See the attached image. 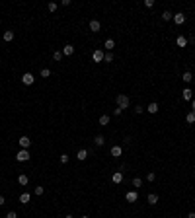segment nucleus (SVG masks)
<instances>
[{
    "mask_svg": "<svg viewBox=\"0 0 195 218\" xmlns=\"http://www.w3.org/2000/svg\"><path fill=\"white\" fill-rule=\"evenodd\" d=\"M115 101H117V107L119 109H127L129 107V96H125V94H119V96L115 97Z\"/></svg>",
    "mask_w": 195,
    "mask_h": 218,
    "instance_id": "1",
    "label": "nucleus"
},
{
    "mask_svg": "<svg viewBox=\"0 0 195 218\" xmlns=\"http://www.w3.org/2000/svg\"><path fill=\"white\" fill-rule=\"evenodd\" d=\"M29 158H31V156H29V152H27L26 148H22L18 154H16V160H18V162H27Z\"/></svg>",
    "mask_w": 195,
    "mask_h": 218,
    "instance_id": "2",
    "label": "nucleus"
},
{
    "mask_svg": "<svg viewBox=\"0 0 195 218\" xmlns=\"http://www.w3.org/2000/svg\"><path fill=\"white\" fill-rule=\"evenodd\" d=\"M22 82L26 84V86H31V84L35 82V76H33L31 72H26V74H24V76H22Z\"/></svg>",
    "mask_w": 195,
    "mask_h": 218,
    "instance_id": "3",
    "label": "nucleus"
},
{
    "mask_svg": "<svg viewBox=\"0 0 195 218\" xmlns=\"http://www.w3.org/2000/svg\"><path fill=\"white\" fill-rule=\"evenodd\" d=\"M104 57H105V53L100 51V49L92 53V58H94V62H102V60H104Z\"/></svg>",
    "mask_w": 195,
    "mask_h": 218,
    "instance_id": "4",
    "label": "nucleus"
},
{
    "mask_svg": "<svg viewBox=\"0 0 195 218\" xmlns=\"http://www.w3.org/2000/svg\"><path fill=\"white\" fill-rule=\"evenodd\" d=\"M20 146L26 148V150L31 146V140H29V136H20Z\"/></svg>",
    "mask_w": 195,
    "mask_h": 218,
    "instance_id": "5",
    "label": "nucleus"
},
{
    "mask_svg": "<svg viewBox=\"0 0 195 218\" xmlns=\"http://www.w3.org/2000/svg\"><path fill=\"white\" fill-rule=\"evenodd\" d=\"M100 29H102V24H100L98 19H92V22H90V31L98 33V31H100Z\"/></svg>",
    "mask_w": 195,
    "mask_h": 218,
    "instance_id": "6",
    "label": "nucleus"
},
{
    "mask_svg": "<svg viewBox=\"0 0 195 218\" xmlns=\"http://www.w3.org/2000/svg\"><path fill=\"white\" fill-rule=\"evenodd\" d=\"M125 199L129 201V203H135V201L139 199V193H136V191H127V195H125Z\"/></svg>",
    "mask_w": 195,
    "mask_h": 218,
    "instance_id": "7",
    "label": "nucleus"
},
{
    "mask_svg": "<svg viewBox=\"0 0 195 218\" xmlns=\"http://www.w3.org/2000/svg\"><path fill=\"white\" fill-rule=\"evenodd\" d=\"M61 53H63V57H70V55H74V47L72 45H65Z\"/></svg>",
    "mask_w": 195,
    "mask_h": 218,
    "instance_id": "8",
    "label": "nucleus"
},
{
    "mask_svg": "<svg viewBox=\"0 0 195 218\" xmlns=\"http://www.w3.org/2000/svg\"><path fill=\"white\" fill-rule=\"evenodd\" d=\"M172 19H174V22H176V26H182L183 22H185V16H183V14L180 12V14H176V16H174V18H172Z\"/></svg>",
    "mask_w": 195,
    "mask_h": 218,
    "instance_id": "9",
    "label": "nucleus"
},
{
    "mask_svg": "<svg viewBox=\"0 0 195 218\" xmlns=\"http://www.w3.org/2000/svg\"><path fill=\"white\" fill-rule=\"evenodd\" d=\"M158 109H160V107H158V103H156V101H152V103L148 105V107H146V111H148L150 115H154V113H158Z\"/></svg>",
    "mask_w": 195,
    "mask_h": 218,
    "instance_id": "10",
    "label": "nucleus"
},
{
    "mask_svg": "<svg viewBox=\"0 0 195 218\" xmlns=\"http://www.w3.org/2000/svg\"><path fill=\"white\" fill-rule=\"evenodd\" d=\"M121 154H123L121 146H111V156H113V158H119Z\"/></svg>",
    "mask_w": 195,
    "mask_h": 218,
    "instance_id": "11",
    "label": "nucleus"
},
{
    "mask_svg": "<svg viewBox=\"0 0 195 218\" xmlns=\"http://www.w3.org/2000/svg\"><path fill=\"white\" fill-rule=\"evenodd\" d=\"M76 158H78L80 162H84L86 158H88V150H84V148H82V150H78V152H76Z\"/></svg>",
    "mask_w": 195,
    "mask_h": 218,
    "instance_id": "12",
    "label": "nucleus"
},
{
    "mask_svg": "<svg viewBox=\"0 0 195 218\" xmlns=\"http://www.w3.org/2000/svg\"><path fill=\"white\" fill-rule=\"evenodd\" d=\"M146 203H148V205H156V203H158V195H156V193H150L148 197H146Z\"/></svg>",
    "mask_w": 195,
    "mask_h": 218,
    "instance_id": "13",
    "label": "nucleus"
},
{
    "mask_svg": "<svg viewBox=\"0 0 195 218\" xmlns=\"http://www.w3.org/2000/svg\"><path fill=\"white\" fill-rule=\"evenodd\" d=\"M111 179H113V183H121V181H123V173H121V171H115L113 175H111Z\"/></svg>",
    "mask_w": 195,
    "mask_h": 218,
    "instance_id": "14",
    "label": "nucleus"
},
{
    "mask_svg": "<svg viewBox=\"0 0 195 218\" xmlns=\"http://www.w3.org/2000/svg\"><path fill=\"white\" fill-rule=\"evenodd\" d=\"M27 181H29V177H27L26 173H20L18 175V183L20 185H27Z\"/></svg>",
    "mask_w": 195,
    "mask_h": 218,
    "instance_id": "15",
    "label": "nucleus"
},
{
    "mask_svg": "<svg viewBox=\"0 0 195 218\" xmlns=\"http://www.w3.org/2000/svg\"><path fill=\"white\" fill-rule=\"evenodd\" d=\"M29 199H31V195H29V193H22V195H20V203H24V205H27Z\"/></svg>",
    "mask_w": 195,
    "mask_h": 218,
    "instance_id": "16",
    "label": "nucleus"
},
{
    "mask_svg": "<svg viewBox=\"0 0 195 218\" xmlns=\"http://www.w3.org/2000/svg\"><path fill=\"white\" fill-rule=\"evenodd\" d=\"M104 47H105V49H107V51H113V47H115V41H113V39H107V41H105V43H104Z\"/></svg>",
    "mask_w": 195,
    "mask_h": 218,
    "instance_id": "17",
    "label": "nucleus"
},
{
    "mask_svg": "<svg viewBox=\"0 0 195 218\" xmlns=\"http://www.w3.org/2000/svg\"><path fill=\"white\" fill-rule=\"evenodd\" d=\"M182 97L185 99V101H191V90H189V88H185V90L182 92Z\"/></svg>",
    "mask_w": 195,
    "mask_h": 218,
    "instance_id": "18",
    "label": "nucleus"
},
{
    "mask_svg": "<svg viewBox=\"0 0 195 218\" xmlns=\"http://www.w3.org/2000/svg\"><path fill=\"white\" fill-rule=\"evenodd\" d=\"M176 43H178V47H185L187 45V39L183 37V35H180V37L176 39Z\"/></svg>",
    "mask_w": 195,
    "mask_h": 218,
    "instance_id": "19",
    "label": "nucleus"
},
{
    "mask_svg": "<svg viewBox=\"0 0 195 218\" xmlns=\"http://www.w3.org/2000/svg\"><path fill=\"white\" fill-rule=\"evenodd\" d=\"M4 41H6V43L14 41V31H4Z\"/></svg>",
    "mask_w": 195,
    "mask_h": 218,
    "instance_id": "20",
    "label": "nucleus"
},
{
    "mask_svg": "<svg viewBox=\"0 0 195 218\" xmlns=\"http://www.w3.org/2000/svg\"><path fill=\"white\" fill-rule=\"evenodd\" d=\"M94 142H96V146H104V142H105V138L102 135H98L96 138H94Z\"/></svg>",
    "mask_w": 195,
    "mask_h": 218,
    "instance_id": "21",
    "label": "nucleus"
},
{
    "mask_svg": "<svg viewBox=\"0 0 195 218\" xmlns=\"http://www.w3.org/2000/svg\"><path fill=\"white\" fill-rule=\"evenodd\" d=\"M182 80H183V82H185V84H189V82H191V80H193V76H191V72H183Z\"/></svg>",
    "mask_w": 195,
    "mask_h": 218,
    "instance_id": "22",
    "label": "nucleus"
},
{
    "mask_svg": "<svg viewBox=\"0 0 195 218\" xmlns=\"http://www.w3.org/2000/svg\"><path fill=\"white\" fill-rule=\"evenodd\" d=\"M172 18H174V14H172V12H168V10H166V12H162V19H164V22H170Z\"/></svg>",
    "mask_w": 195,
    "mask_h": 218,
    "instance_id": "23",
    "label": "nucleus"
},
{
    "mask_svg": "<svg viewBox=\"0 0 195 218\" xmlns=\"http://www.w3.org/2000/svg\"><path fill=\"white\" fill-rule=\"evenodd\" d=\"M107 123H109V115H102L100 117V125H102V127H105Z\"/></svg>",
    "mask_w": 195,
    "mask_h": 218,
    "instance_id": "24",
    "label": "nucleus"
},
{
    "mask_svg": "<svg viewBox=\"0 0 195 218\" xmlns=\"http://www.w3.org/2000/svg\"><path fill=\"white\" fill-rule=\"evenodd\" d=\"M185 121H187L189 125H193V123H195V113H193V111H191V113H187V117H185Z\"/></svg>",
    "mask_w": 195,
    "mask_h": 218,
    "instance_id": "25",
    "label": "nucleus"
},
{
    "mask_svg": "<svg viewBox=\"0 0 195 218\" xmlns=\"http://www.w3.org/2000/svg\"><path fill=\"white\" fill-rule=\"evenodd\" d=\"M61 58H63V53H61V51H55V53H53V60H57V62H58Z\"/></svg>",
    "mask_w": 195,
    "mask_h": 218,
    "instance_id": "26",
    "label": "nucleus"
},
{
    "mask_svg": "<svg viewBox=\"0 0 195 218\" xmlns=\"http://www.w3.org/2000/svg\"><path fill=\"white\" fill-rule=\"evenodd\" d=\"M133 187H143V179H141V177H135V179H133Z\"/></svg>",
    "mask_w": 195,
    "mask_h": 218,
    "instance_id": "27",
    "label": "nucleus"
},
{
    "mask_svg": "<svg viewBox=\"0 0 195 218\" xmlns=\"http://www.w3.org/2000/svg\"><path fill=\"white\" fill-rule=\"evenodd\" d=\"M104 60H105V62H111V60H113V55L107 51V53H105V57H104Z\"/></svg>",
    "mask_w": 195,
    "mask_h": 218,
    "instance_id": "28",
    "label": "nucleus"
},
{
    "mask_svg": "<svg viewBox=\"0 0 195 218\" xmlns=\"http://www.w3.org/2000/svg\"><path fill=\"white\" fill-rule=\"evenodd\" d=\"M41 76H43V78H49V76H51V70H49V68H43V70H41Z\"/></svg>",
    "mask_w": 195,
    "mask_h": 218,
    "instance_id": "29",
    "label": "nucleus"
},
{
    "mask_svg": "<svg viewBox=\"0 0 195 218\" xmlns=\"http://www.w3.org/2000/svg\"><path fill=\"white\" fill-rule=\"evenodd\" d=\"M144 6H146V8H152V6H154V0H144Z\"/></svg>",
    "mask_w": 195,
    "mask_h": 218,
    "instance_id": "30",
    "label": "nucleus"
},
{
    "mask_svg": "<svg viewBox=\"0 0 195 218\" xmlns=\"http://www.w3.org/2000/svg\"><path fill=\"white\" fill-rule=\"evenodd\" d=\"M43 191H45L43 187H35V195H37V197H39V195H43Z\"/></svg>",
    "mask_w": 195,
    "mask_h": 218,
    "instance_id": "31",
    "label": "nucleus"
},
{
    "mask_svg": "<svg viewBox=\"0 0 195 218\" xmlns=\"http://www.w3.org/2000/svg\"><path fill=\"white\" fill-rule=\"evenodd\" d=\"M47 8H49V12H55V10H57V4H55V2H51Z\"/></svg>",
    "mask_w": 195,
    "mask_h": 218,
    "instance_id": "32",
    "label": "nucleus"
},
{
    "mask_svg": "<svg viewBox=\"0 0 195 218\" xmlns=\"http://www.w3.org/2000/svg\"><path fill=\"white\" fill-rule=\"evenodd\" d=\"M61 164H68V156H66V154L61 156Z\"/></svg>",
    "mask_w": 195,
    "mask_h": 218,
    "instance_id": "33",
    "label": "nucleus"
},
{
    "mask_svg": "<svg viewBox=\"0 0 195 218\" xmlns=\"http://www.w3.org/2000/svg\"><path fill=\"white\" fill-rule=\"evenodd\" d=\"M146 179H148V181H154V179H156V173H152V171H150L148 175H146Z\"/></svg>",
    "mask_w": 195,
    "mask_h": 218,
    "instance_id": "34",
    "label": "nucleus"
},
{
    "mask_svg": "<svg viewBox=\"0 0 195 218\" xmlns=\"http://www.w3.org/2000/svg\"><path fill=\"white\" fill-rule=\"evenodd\" d=\"M6 218H18V214H16V212H14V210H10V212H8V214H6Z\"/></svg>",
    "mask_w": 195,
    "mask_h": 218,
    "instance_id": "35",
    "label": "nucleus"
},
{
    "mask_svg": "<svg viewBox=\"0 0 195 218\" xmlns=\"http://www.w3.org/2000/svg\"><path fill=\"white\" fill-rule=\"evenodd\" d=\"M143 111H144V109L141 107V105H136V107H135V113H139V115H141V113H143Z\"/></svg>",
    "mask_w": 195,
    "mask_h": 218,
    "instance_id": "36",
    "label": "nucleus"
},
{
    "mask_svg": "<svg viewBox=\"0 0 195 218\" xmlns=\"http://www.w3.org/2000/svg\"><path fill=\"white\" fill-rule=\"evenodd\" d=\"M61 6H70V0H61Z\"/></svg>",
    "mask_w": 195,
    "mask_h": 218,
    "instance_id": "37",
    "label": "nucleus"
},
{
    "mask_svg": "<svg viewBox=\"0 0 195 218\" xmlns=\"http://www.w3.org/2000/svg\"><path fill=\"white\" fill-rule=\"evenodd\" d=\"M4 203H6V201H4V197H2V195H0V206L4 205Z\"/></svg>",
    "mask_w": 195,
    "mask_h": 218,
    "instance_id": "38",
    "label": "nucleus"
},
{
    "mask_svg": "<svg viewBox=\"0 0 195 218\" xmlns=\"http://www.w3.org/2000/svg\"><path fill=\"white\" fill-rule=\"evenodd\" d=\"M191 111H193V113H195V99H193V101H191Z\"/></svg>",
    "mask_w": 195,
    "mask_h": 218,
    "instance_id": "39",
    "label": "nucleus"
},
{
    "mask_svg": "<svg viewBox=\"0 0 195 218\" xmlns=\"http://www.w3.org/2000/svg\"><path fill=\"white\" fill-rule=\"evenodd\" d=\"M187 218H195V212H189V214H187Z\"/></svg>",
    "mask_w": 195,
    "mask_h": 218,
    "instance_id": "40",
    "label": "nucleus"
},
{
    "mask_svg": "<svg viewBox=\"0 0 195 218\" xmlns=\"http://www.w3.org/2000/svg\"><path fill=\"white\" fill-rule=\"evenodd\" d=\"M66 218H72V216H70V214H66Z\"/></svg>",
    "mask_w": 195,
    "mask_h": 218,
    "instance_id": "41",
    "label": "nucleus"
},
{
    "mask_svg": "<svg viewBox=\"0 0 195 218\" xmlns=\"http://www.w3.org/2000/svg\"><path fill=\"white\" fill-rule=\"evenodd\" d=\"M82 218H88V216H82Z\"/></svg>",
    "mask_w": 195,
    "mask_h": 218,
    "instance_id": "42",
    "label": "nucleus"
}]
</instances>
